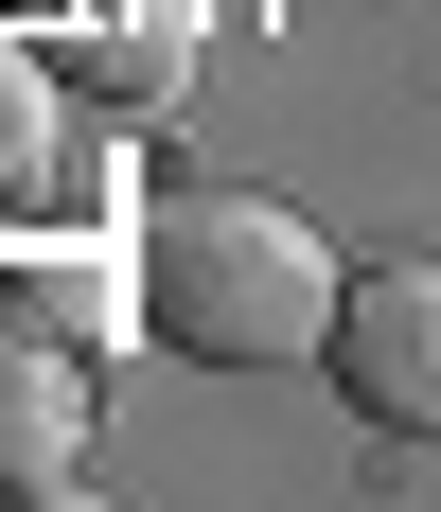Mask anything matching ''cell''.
Wrapping results in <instances>:
<instances>
[{
    "mask_svg": "<svg viewBox=\"0 0 441 512\" xmlns=\"http://www.w3.org/2000/svg\"><path fill=\"white\" fill-rule=\"evenodd\" d=\"M89 477V354L36 283H0V495H71Z\"/></svg>",
    "mask_w": 441,
    "mask_h": 512,
    "instance_id": "cell-3",
    "label": "cell"
},
{
    "mask_svg": "<svg viewBox=\"0 0 441 512\" xmlns=\"http://www.w3.org/2000/svg\"><path fill=\"white\" fill-rule=\"evenodd\" d=\"M336 389H353V424L441 442V265H353V301H336Z\"/></svg>",
    "mask_w": 441,
    "mask_h": 512,
    "instance_id": "cell-2",
    "label": "cell"
},
{
    "mask_svg": "<svg viewBox=\"0 0 441 512\" xmlns=\"http://www.w3.org/2000/svg\"><path fill=\"white\" fill-rule=\"evenodd\" d=\"M36 159H53V71H36L18 36H0V195H18Z\"/></svg>",
    "mask_w": 441,
    "mask_h": 512,
    "instance_id": "cell-4",
    "label": "cell"
},
{
    "mask_svg": "<svg viewBox=\"0 0 441 512\" xmlns=\"http://www.w3.org/2000/svg\"><path fill=\"white\" fill-rule=\"evenodd\" d=\"M336 248L300 230L283 195H177L142 212V336L195 371H283V354H336Z\"/></svg>",
    "mask_w": 441,
    "mask_h": 512,
    "instance_id": "cell-1",
    "label": "cell"
}]
</instances>
